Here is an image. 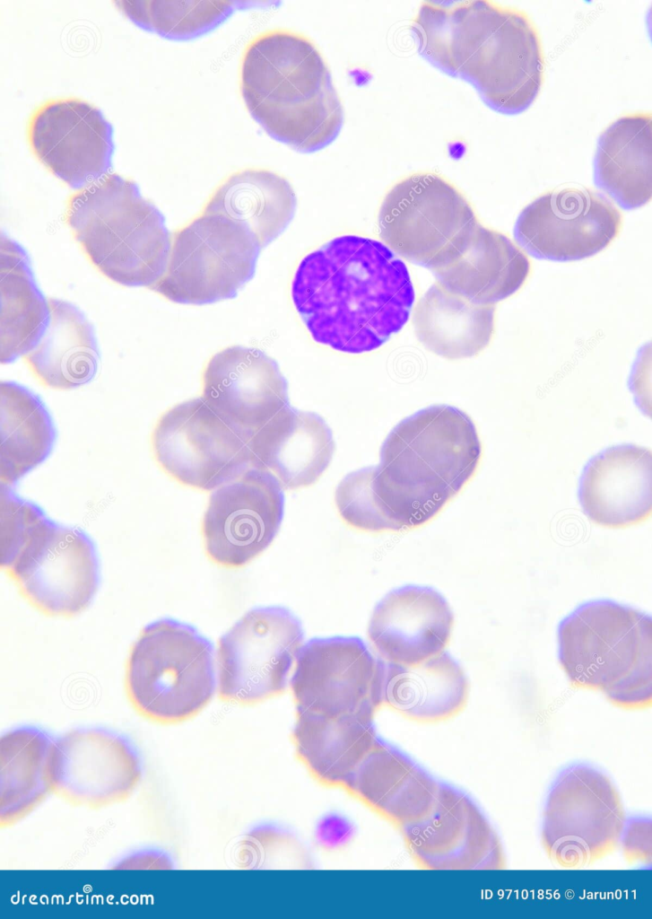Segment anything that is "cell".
Here are the masks:
<instances>
[{"mask_svg": "<svg viewBox=\"0 0 652 919\" xmlns=\"http://www.w3.org/2000/svg\"><path fill=\"white\" fill-rule=\"evenodd\" d=\"M651 617L608 600L586 602L560 624L559 661L570 685L616 707L651 706Z\"/></svg>", "mask_w": 652, "mask_h": 919, "instance_id": "8992f818", "label": "cell"}, {"mask_svg": "<svg viewBox=\"0 0 652 919\" xmlns=\"http://www.w3.org/2000/svg\"><path fill=\"white\" fill-rule=\"evenodd\" d=\"M251 466L270 471L283 490L315 484L328 468L334 452L333 433L317 414L290 404L248 441Z\"/></svg>", "mask_w": 652, "mask_h": 919, "instance_id": "603a6c76", "label": "cell"}, {"mask_svg": "<svg viewBox=\"0 0 652 919\" xmlns=\"http://www.w3.org/2000/svg\"><path fill=\"white\" fill-rule=\"evenodd\" d=\"M383 666L359 637L309 640L296 656L291 679L296 713L374 717L383 705Z\"/></svg>", "mask_w": 652, "mask_h": 919, "instance_id": "5bb4252c", "label": "cell"}, {"mask_svg": "<svg viewBox=\"0 0 652 919\" xmlns=\"http://www.w3.org/2000/svg\"><path fill=\"white\" fill-rule=\"evenodd\" d=\"M237 1H114L138 26L170 39L201 35L227 19Z\"/></svg>", "mask_w": 652, "mask_h": 919, "instance_id": "e575fe53", "label": "cell"}, {"mask_svg": "<svg viewBox=\"0 0 652 919\" xmlns=\"http://www.w3.org/2000/svg\"><path fill=\"white\" fill-rule=\"evenodd\" d=\"M531 265L506 235L478 223L458 253L433 270L447 291L478 305H494L526 282Z\"/></svg>", "mask_w": 652, "mask_h": 919, "instance_id": "d4e9b609", "label": "cell"}, {"mask_svg": "<svg viewBox=\"0 0 652 919\" xmlns=\"http://www.w3.org/2000/svg\"><path fill=\"white\" fill-rule=\"evenodd\" d=\"M415 862L429 870H500L506 856L500 837L463 792L440 783L429 811L400 829Z\"/></svg>", "mask_w": 652, "mask_h": 919, "instance_id": "d6986e66", "label": "cell"}, {"mask_svg": "<svg viewBox=\"0 0 652 919\" xmlns=\"http://www.w3.org/2000/svg\"><path fill=\"white\" fill-rule=\"evenodd\" d=\"M303 637L300 620L289 609L249 610L219 640V697L249 705L283 693Z\"/></svg>", "mask_w": 652, "mask_h": 919, "instance_id": "7c38bea8", "label": "cell"}, {"mask_svg": "<svg viewBox=\"0 0 652 919\" xmlns=\"http://www.w3.org/2000/svg\"><path fill=\"white\" fill-rule=\"evenodd\" d=\"M651 145L650 112L620 117L600 135L595 182L624 209L639 208L651 199Z\"/></svg>", "mask_w": 652, "mask_h": 919, "instance_id": "f1b7e54d", "label": "cell"}, {"mask_svg": "<svg viewBox=\"0 0 652 919\" xmlns=\"http://www.w3.org/2000/svg\"><path fill=\"white\" fill-rule=\"evenodd\" d=\"M478 223L458 188L430 171L398 180L387 192L378 212L379 236L386 246L431 271L458 253Z\"/></svg>", "mask_w": 652, "mask_h": 919, "instance_id": "ba28073f", "label": "cell"}, {"mask_svg": "<svg viewBox=\"0 0 652 919\" xmlns=\"http://www.w3.org/2000/svg\"><path fill=\"white\" fill-rule=\"evenodd\" d=\"M373 718L296 713L291 741L298 760L320 784L343 789L379 739Z\"/></svg>", "mask_w": 652, "mask_h": 919, "instance_id": "484cf974", "label": "cell"}, {"mask_svg": "<svg viewBox=\"0 0 652 919\" xmlns=\"http://www.w3.org/2000/svg\"><path fill=\"white\" fill-rule=\"evenodd\" d=\"M623 855L629 862H650L651 823L648 819L626 821L620 841Z\"/></svg>", "mask_w": 652, "mask_h": 919, "instance_id": "d590c367", "label": "cell"}, {"mask_svg": "<svg viewBox=\"0 0 652 919\" xmlns=\"http://www.w3.org/2000/svg\"><path fill=\"white\" fill-rule=\"evenodd\" d=\"M65 221L91 263L116 284L150 288L166 270L170 235L138 186L107 173L73 193Z\"/></svg>", "mask_w": 652, "mask_h": 919, "instance_id": "5b68a950", "label": "cell"}, {"mask_svg": "<svg viewBox=\"0 0 652 919\" xmlns=\"http://www.w3.org/2000/svg\"><path fill=\"white\" fill-rule=\"evenodd\" d=\"M151 442L161 469L190 488L214 490L251 467L248 442L202 398L178 403L163 413Z\"/></svg>", "mask_w": 652, "mask_h": 919, "instance_id": "4fadbf2b", "label": "cell"}, {"mask_svg": "<svg viewBox=\"0 0 652 919\" xmlns=\"http://www.w3.org/2000/svg\"><path fill=\"white\" fill-rule=\"evenodd\" d=\"M622 214L604 194L587 188L547 192L519 214L517 244L539 259L574 261L592 257L618 235Z\"/></svg>", "mask_w": 652, "mask_h": 919, "instance_id": "2e32d148", "label": "cell"}, {"mask_svg": "<svg viewBox=\"0 0 652 919\" xmlns=\"http://www.w3.org/2000/svg\"><path fill=\"white\" fill-rule=\"evenodd\" d=\"M453 626V612L439 592L405 585L388 592L375 607L368 636L383 660L413 667L445 650Z\"/></svg>", "mask_w": 652, "mask_h": 919, "instance_id": "44dd1931", "label": "cell"}, {"mask_svg": "<svg viewBox=\"0 0 652 919\" xmlns=\"http://www.w3.org/2000/svg\"><path fill=\"white\" fill-rule=\"evenodd\" d=\"M291 293L315 342L353 354L376 350L398 333L415 299L406 265L381 241L353 234L306 255Z\"/></svg>", "mask_w": 652, "mask_h": 919, "instance_id": "7a4b0ae2", "label": "cell"}, {"mask_svg": "<svg viewBox=\"0 0 652 919\" xmlns=\"http://www.w3.org/2000/svg\"><path fill=\"white\" fill-rule=\"evenodd\" d=\"M54 740L30 727L0 740V825L13 826L52 792L50 756Z\"/></svg>", "mask_w": 652, "mask_h": 919, "instance_id": "d6a6232c", "label": "cell"}, {"mask_svg": "<svg viewBox=\"0 0 652 919\" xmlns=\"http://www.w3.org/2000/svg\"><path fill=\"white\" fill-rule=\"evenodd\" d=\"M125 685L132 706L145 719L161 724L190 720L215 692L213 644L187 624L153 622L130 650Z\"/></svg>", "mask_w": 652, "mask_h": 919, "instance_id": "52a82bcc", "label": "cell"}, {"mask_svg": "<svg viewBox=\"0 0 652 919\" xmlns=\"http://www.w3.org/2000/svg\"><path fill=\"white\" fill-rule=\"evenodd\" d=\"M0 412L1 484L12 486L48 457L55 432L40 399L15 382H1Z\"/></svg>", "mask_w": 652, "mask_h": 919, "instance_id": "836d02e7", "label": "cell"}, {"mask_svg": "<svg viewBox=\"0 0 652 919\" xmlns=\"http://www.w3.org/2000/svg\"><path fill=\"white\" fill-rule=\"evenodd\" d=\"M283 513V489L277 478L249 467L210 495L202 521L208 558L226 568L248 565L271 545Z\"/></svg>", "mask_w": 652, "mask_h": 919, "instance_id": "9a60e30c", "label": "cell"}, {"mask_svg": "<svg viewBox=\"0 0 652 919\" xmlns=\"http://www.w3.org/2000/svg\"><path fill=\"white\" fill-rule=\"evenodd\" d=\"M49 320L23 359L38 381L55 389L81 387L97 372L100 354L93 328L72 303L50 298Z\"/></svg>", "mask_w": 652, "mask_h": 919, "instance_id": "f546056e", "label": "cell"}, {"mask_svg": "<svg viewBox=\"0 0 652 919\" xmlns=\"http://www.w3.org/2000/svg\"><path fill=\"white\" fill-rule=\"evenodd\" d=\"M482 445L472 419L434 405L403 419L388 433L378 466L349 473L335 493L348 526L400 531L432 520L474 475Z\"/></svg>", "mask_w": 652, "mask_h": 919, "instance_id": "6da1fadb", "label": "cell"}, {"mask_svg": "<svg viewBox=\"0 0 652 919\" xmlns=\"http://www.w3.org/2000/svg\"><path fill=\"white\" fill-rule=\"evenodd\" d=\"M26 135L38 161L73 188L91 184L110 168L112 127L98 108L81 99L43 102L30 116Z\"/></svg>", "mask_w": 652, "mask_h": 919, "instance_id": "ac0fdd59", "label": "cell"}, {"mask_svg": "<svg viewBox=\"0 0 652 919\" xmlns=\"http://www.w3.org/2000/svg\"><path fill=\"white\" fill-rule=\"evenodd\" d=\"M468 695L467 678L447 651L413 667L384 660L382 704L410 721L451 719L464 710Z\"/></svg>", "mask_w": 652, "mask_h": 919, "instance_id": "4316f807", "label": "cell"}, {"mask_svg": "<svg viewBox=\"0 0 652 919\" xmlns=\"http://www.w3.org/2000/svg\"><path fill=\"white\" fill-rule=\"evenodd\" d=\"M626 821L612 780L590 766L574 765L559 775L546 798L542 846L560 867L581 869L617 848Z\"/></svg>", "mask_w": 652, "mask_h": 919, "instance_id": "30bf717a", "label": "cell"}, {"mask_svg": "<svg viewBox=\"0 0 652 919\" xmlns=\"http://www.w3.org/2000/svg\"><path fill=\"white\" fill-rule=\"evenodd\" d=\"M439 786L406 755L378 739L343 789L401 829L429 811Z\"/></svg>", "mask_w": 652, "mask_h": 919, "instance_id": "cb8c5ba5", "label": "cell"}, {"mask_svg": "<svg viewBox=\"0 0 652 919\" xmlns=\"http://www.w3.org/2000/svg\"><path fill=\"white\" fill-rule=\"evenodd\" d=\"M411 30L424 58L472 83L491 109L517 114L538 96L544 54L525 11L488 0L424 1Z\"/></svg>", "mask_w": 652, "mask_h": 919, "instance_id": "3957f363", "label": "cell"}, {"mask_svg": "<svg viewBox=\"0 0 652 919\" xmlns=\"http://www.w3.org/2000/svg\"><path fill=\"white\" fill-rule=\"evenodd\" d=\"M418 340L429 351L456 360L477 355L492 337L494 305H478L433 284L415 306Z\"/></svg>", "mask_w": 652, "mask_h": 919, "instance_id": "4dcf8cb0", "label": "cell"}, {"mask_svg": "<svg viewBox=\"0 0 652 919\" xmlns=\"http://www.w3.org/2000/svg\"><path fill=\"white\" fill-rule=\"evenodd\" d=\"M651 451L633 444L607 448L586 465L578 498L587 517L611 529L648 520L652 510Z\"/></svg>", "mask_w": 652, "mask_h": 919, "instance_id": "7402d4cb", "label": "cell"}, {"mask_svg": "<svg viewBox=\"0 0 652 919\" xmlns=\"http://www.w3.org/2000/svg\"><path fill=\"white\" fill-rule=\"evenodd\" d=\"M2 568L22 596L50 617H71L91 603L98 587L95 547L80 530L44 521Z\"/></svg>", "mask_w": 652, "mask_h": 919, "instance_id": "8fae6325", "label": "cell"}, {"mask_svg": "<svg viewBox=\"0 0 652 919\" xmlns=\"http://www.w3.org/2000/svg\"><path fill=\"white\" fill-rule=\"evenodd\" d=\"M239 84L247 110L273 138L301 153L331 144L343 108L317 45L285 28L263 31L246 45Z\"/></svg>", "mask_w": 652, "mask_h": 919, "instance_id": "277c9868", "label": "cell"}, {"mask_svg": "<svg viewBox=\"0 0 652 919\" xmlns=\"http://www.w3.org/2000/svg\"><path fill=\"white\" fill-rule=\"evenodd\" d=\"M203 400L247 442L289 405L288 383L275 360L263 351L227 347L208 361Z\"/></svg>", "mask_w": 652, "mask_h": 919, "instance_id": "ffe728a7", "label": "cell"}, {"mask_svg": "<svg viewBox=\"0 0 652 919\" xmlns=\"http://www.w3.org/2000/svg\"><path fill=\"white\" fill-rule=\"evenodd\" d=\"M141 776L136 751L114 732L76 729L53 742L52 792L74 806L98 810L123 802Z\"/></svg>", "mask_w": 652, "mask_h": 919, "instance_id": "e0dca14e", "label": "cell"}, {"mask_svg": "<svg viewBox=\"0 0 652 919\" xmlns=\"http://www.w3.org/2000/svg\"><path fill=\"white\" fill-rule=\"evenodd\" d=\"M260 249L241 224L202 211L174 233L166 270L150 289L181 304L234 298L253 277Z\"/></svg>", "mask_w": 652, "mask_h": 919, "instance_id": "9c48e42d", "label": "cell"}, {"mask_svg": "<svg viewBox=\"0 0 652 919\" xmlns=\"http://www.w3.org/2000/svg\"><path fill=\"white\" fill-rule=\"evenodd\" d=\"M1 363L13 362L38 344L49 320L25 250L1 234Z\"/></svg>", "mask_w": 652, "mask_h": 919, "instance_id": "1f68e13d", "label": "cell"}, {"mask_svg": "<svg viewBox=\"0 0 652 919\" xmlns=\"http://www.w3.org/2000/svg\"><path fill=\"white\" fill-rule=\"evenodd\" d=\"M296 205L295 192L283 176L265 168H245L219 184L203 211L241 224L263 249L287 228Z\"/></svg>", "mask_w": 652, "mask_h": 919, "instance_id": "83f0119b", "label": "cell"}]
</instances>
